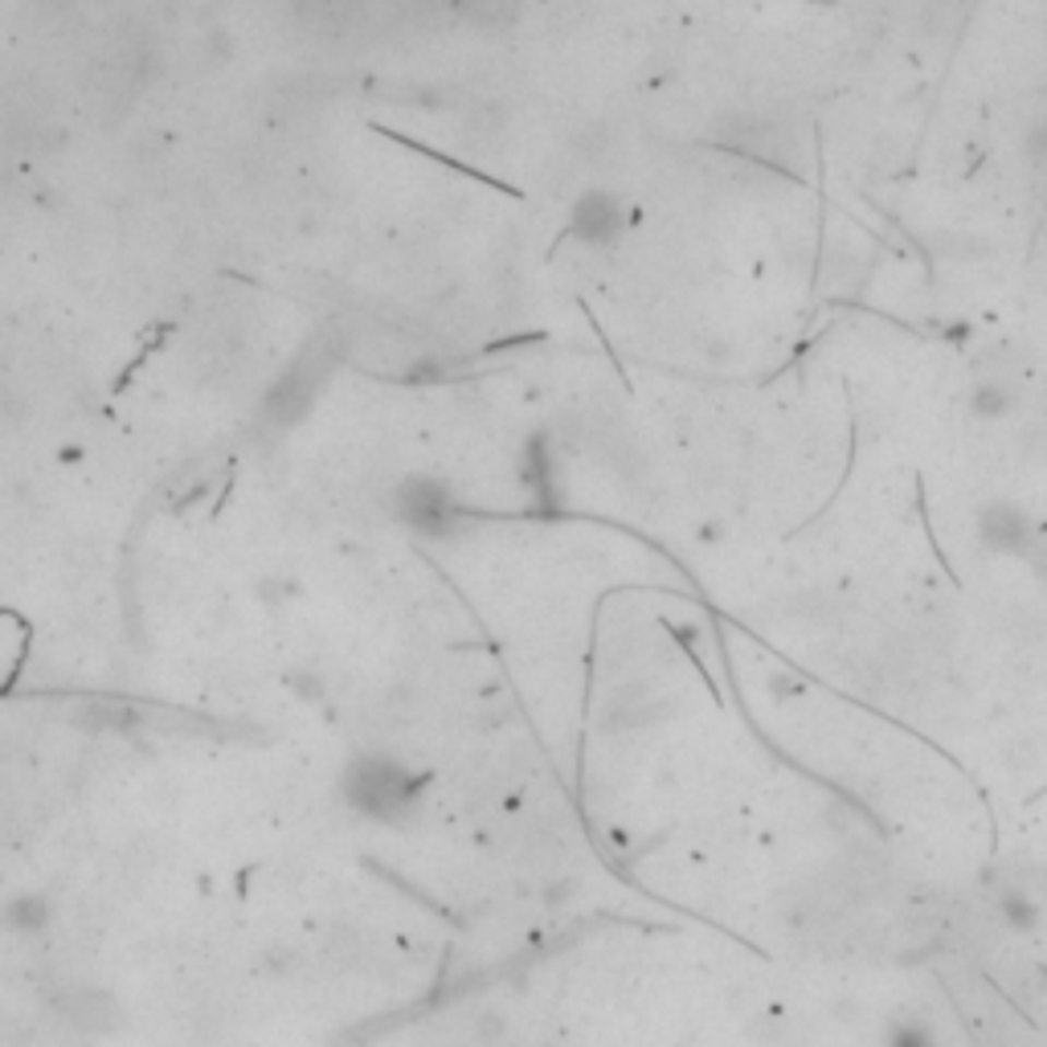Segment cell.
I'll list each match as a JSON object with an SVG mask.
<instances>
[{
    "label": "cell",
    "mask_w": 1047,
    "mask_h": 1047,
    "mask_svg": "<svg viewBox=\"0 0 1047 1047\" xmlns=\"http://www.w3.org/2000/svg\"><path fill=\"white\" fill-rule=\"evenodd\" d=\"M978 540H983L990 552H1023L1027 540H1032V520L1023 508L1015 503H986L978 512Z\"/></svg>",
    "instance_id": "obj_1"
},
{
    "label": "cell",
    "mask_w": 1047,
    "mask_h": 1047,
    "mask_svg": "<svg viewBox=\"0 0 1047 1047\" xmlns=\"http://www.w3.org/2000/svg\"><path fill=\"white\" fill-rule=\"evenodd\" d=\"M1015 405V397H1011V389L999 385V381H990V385H978V397H974V409L983 414V418H1002L1007 409Z\"/></svg>",
    "instance_id": "obj_3"
},
{
    "label": "cell",
    "mask_w": 1047,
    "mask_h": 1047,
    "mask_svg": "<svg viewBox=\"0 0 1047 1047\" xmlns=\"http://www.w3.org/2000/svg\"><path fill=\"white\" fill-rule=\"evenodd\" d=\"M888 1044L892 1047H937L933 1032L925 1019H896L892 1032H888Z\"/></svg>",
    "instance_id": "obj_2"
}]
</instances>
